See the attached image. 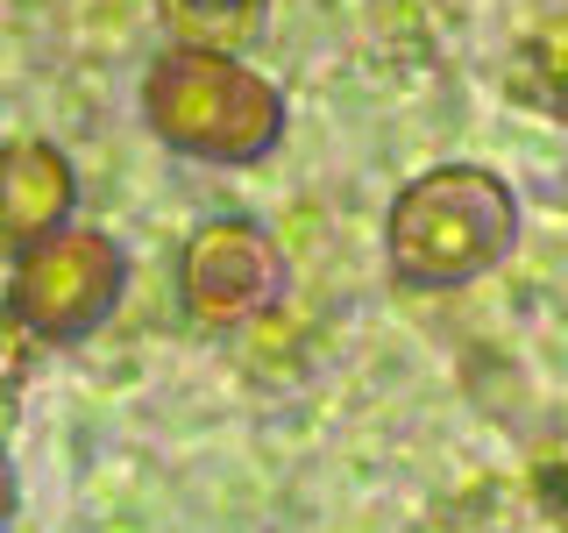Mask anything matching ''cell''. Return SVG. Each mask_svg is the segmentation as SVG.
<instances>
[{"label": "cell", "instance_id": "3", "mask_svg": "<svg viewBox=\"0 0 568 533\" xmlns=\"http://www.w3.org/2000/svg\"><path fill=\"white\" fill-rule=\"evenodd\" d=\"M121 284H129V257L100 228H64L43 249L14 263L8 313L22 320L36 342H85L106 313H114Z\"/></svg>", "mask_w": 568, "mask_h": 533}, {"label": "cell", "instance_id": "2", "mask_svg": "<svg viewBox=\"0 0 568 533\" xmlns=\"http://www.w3.org/2000/svg\"><path fill=\"white\" fill-rule=\"evenodd\" d=\"M519 242V200L484 164H434L390 200L384 249L390 271L419 292H455V284L497 271Z\"/></svg>", "mask_w": 568, "mask_h": 533}, {"label": "cell", "instance_id": "8", "mask_svg": "<svg viewBox=\"0 0 568 533\" xmlns=\"http://www.w3.org/2000/svg\"><path fill=\"white\" fill-rule=\"evenodd\" d=\"M178 8V0H171ZM185 8H200V14H235V8H256V0H185Z\"/></svg>", "mask_w": 568, "mask_h": 533}, {"label": "cell", "instance_id": "5", "mask_svg": "<svg viewBox=\"0 0 568 533\" xmlns=\"http://www.w3.org/2000/svg\"><path fill=\"white\" fill-rule=\"evenodd\" d=\"M79 213V178L58 142H8L0 150V263H22L29 249L64 235Z\"/></svg>", "mask_w": 568, "mask_h": 533}, {"label": "cell", "instance_id": "1", "mask_svg": "<svg viewBox=\"0 0 568 533\" xmlns=\"http://www.w3.org/2000/svg\"><path fill=\"white\" fill-rule=\"evenodd\" d=\"M142 121L178 157H200V164H256L284 135V93L263 71H248L235 50L171 43L142 71Z\"/></svg>", "mask_w": 568, "mask_h": 533}, {"label": "cell", "instance_id": "7", "mask_svg": "<svg viewBox=\"0 0 568 533\" xmlns=\"http://www.w3.org/2000/svg\"><path fill=\"white\" fill-rule=\"evenodd\" d=\"M14 505H22V484H14V462H8V449H0V533H8Z\"/></svg>", "mask_w": 568, "mask_h": 533}, {"label": "cell", "instance_id": "4", "mask_svg": "<svg viewBox=\"0 0 568 533\" xmlns=\"http://www.w3.org/2000/svg\"><path fill=\"white\" fill-rule=\"evenodd\" d=\"M178 292H185V313L206 320V328H242V320H256L284 292V257H277L271 228L242 221V213H221V221L192 228Z\"/></svg>", "mask_w": 568, "mask_h": 533}, {"label": "cell", "instance_id": "6", "mask_svg": "<svg viewBox=\"0 0 568 533\" xmlns=\"http://www.w3.org/2000/svg\"><path fill=\"white\" fill-rule=\"evenodd\" d=\"M22 378H29V328L0 306V420L22 405Z\"/></svg>", "mask_w": 568, "mask_h": 533}]
</instances>
